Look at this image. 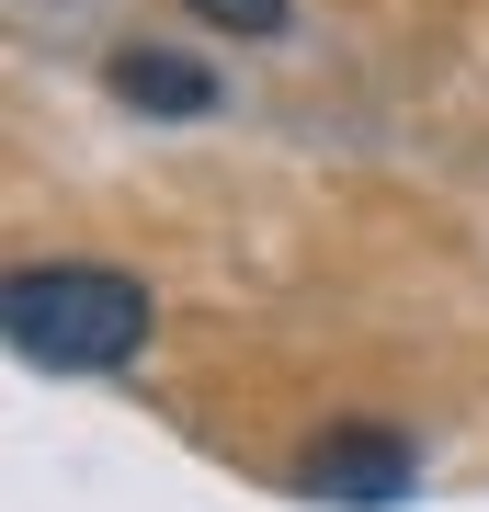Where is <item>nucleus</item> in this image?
Returning <instances> with one entry per match:
<instances>
[{
	"label": "nucleus",
	"instance_id": "obj_1",
	"mask_svg": "<svg viewBox=\"0 0 489 512\" xmlns=\"http://www.w3.org/2000/svg\"><path fill=\"white\" fill-rule=\"evenodd\" d=\"M0 330H12V353L46 365V376H114V365L148 353L160 296L137 274H114V262H23V274L0 285Z\"/></svg>",
	"mask_w": 489,
	"mask_h": 512
},
{
	"label": "nucleus",
	"instance_id": "obj_2",
	"mask_svg": "<svg viewBox=\"0 0 489 512\" xmlns=\"http://www.w3.org/2000/svg\"><path fill=\"white\" fill-rule=\"evenodd\" d=\"M421 478L410 433H387V421H342V433H319L308 456H296V490L308 501H342V512H387Z\"/></svg>",
	"mask_w": 489,
	"mask_h": 512
},
{
	"label": "nucleus",
	"instance_id": "obj_3",
	"mask_svg": "<svg viewBox=\"0 0 489 512\" xmlns=\"http://www.w3.org/2000/svg\"><path fill=\"white\" fill-rule=\"evenodd\" d=\"M114 103H137V114H217V69L205 57H182V46H114Z\"/></svg>",
	"mask_w": 489,
	"mask_h": 512
},
{
	"label": "nucleus",
	"instance_id": "obj_4",
	"mask_svg": "<svg viewBox=\"0 0 489 512\" xmlns=\"http://www.w3.org/2000/svg\"><path fill=\"white\" fill-rule=\"evenodd\" d=\"M182 12H194V23H228V35H251V46H262V35H285V23H296L285 0H182Z\"/></svg>",
	"mask_w": 489,
	"mask_h": 512
}]
</instances>
